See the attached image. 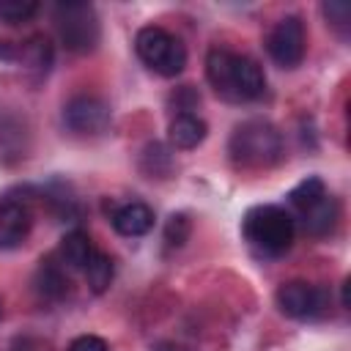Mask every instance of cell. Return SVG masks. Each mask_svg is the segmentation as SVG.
<instances>
[{
	"instance_id": "obj_1",
	"label": "cell",
	"mask_w": 351,
	"mask_h": 351,
	"mask_svg": "<svg viewBox=\"0 0 351 351\" xmlns=\"http://www.w3.org/2000/svg\"><path fill=\"white\" fill-rule=\"evenodd\" d=\"M206 77L217 90V96H222L225 101L241 104V101H255L266 93L263 69L252 58L230 49L217 47L206 55Z\"/></svg>"
},
{
	"instance_id": "obj_2",
	"label": "cell",
	"mask_w": 351,
	"mask_h": 351,
	"mask_svg": "<svg viewBox=\"0 0 351 351\" xmlns=\"http://www.w3.org/2000/svg\"><path fill=\"white\" fill-rule=\"evenodd\" d=\"M228 154L239 167H271L282 159V134L274 123L252 118L233 129Z\"/></svg>"
},
{
	"instance_id": "obj_3",
	"label": "cell",
	"mask_w": 351,
	"mask_h": 351,
	"mask_svg": "<svg viewBox=\"0 0 351 351\" xmlns=\"http://www.w3.org/2000/svg\"><path fill=\"white\" fill-rule=\"evenodd\" d=\"M293 217L280 206H255L241 219L247 244L266 258L282 255L293 244Z\"/></svg>"
},
{
	"instance_id": "obj_4",
	"label": "cell",
	"mask_w": 351,
	"mask_h": 351,
	"mask_svg": "<svg viewBox=\"0 0 351 351\" xmlns=\"http://www.w3.org/2000/svg\"><path fill=\"white\" fill-rule=\"evenodd\" d=\"M55 27H58L60 44L69 52H77V55L93 52L96 44H99V36H101L99 16H96L93 5L90 3H77V0L55 5Z\"/></svg>"
},
{
	"instance_id": "obj_5",
	"label": "cell",
	"mask_w": 351,
	"mask_h": 351,
	"mask_svg": "<svg viewBox=\"0 0 351 351\" xmlns=\"http://www.w3.org/2000/svg\"><path fill=\"white\" fill-rule=\"evenodd\" d=\"M134 49H137V58L151 71H156L162 77H176L186 66V49H184V44L173 33H167L165 27H156V25H148V27H140L137 30Z\"/></svg>"
},
{
	"instance_id": "obj_6",
	"label": "cell",
	"mask_w": 351,
	"mask_h": 351,
	"mask_svg": "<svg viewBox=\"0 0 351 351\" xmlns=\"http://www.w3.org/2000/svg\"><path fill=\"white\" fill-rule=\"evenodd\" d=\"M266 49H269V55L277 66L296 69L304 58V22L296 14L282 16L271 27V33L266 38Z\"/></svg>"
},
{
	"instance_id": "obj_7",
	"label": "cell",
	"mask_w": 351,
	"mask_h": 351,
	"mask_svg": "<svg viewBox=\"0 0 351 351\" xmlns=\"http://www.w3.org/2000/svg\"><path fill=\"white\" fill-rule=\"evenodd\" d=\"M33 228V211L30 197H25L22 189L5 192L0 197V250L19 247Z\"/></svg>"
},
{
	"instance_id": "obj_8",
	"label": "cell",
	"mask_w": 351,
	"mask_h": 351,
	"mask_svg": "<svg viewBox=\"0 0 351 351\" xmlns=\"http://www.w3.org/2000/svg\"><path fill=\"white\" fill-rule=\"evenodd\" d=\"M63 123L74 134H99L110 126V104L99 96L80 93L66 101L63 107Z\"/></svg>"
},
{
	"instance_id": "obj_9",
	"label": "cell",
	"mask_w": 351,
	"mask_h": 351,
	"mask_svg": "<svg viewBox=\"0 0 351 351\" xmlns=\"http://www.w3.org/2000/svg\"><path fill=\"white\" fill-rule=\"evenodd\" d=\"M324 304H326V293L310 282L291 280V282H282L277 288V307L288 318H296V321L315 318L324 313Z\"/></svg>"
},
{
	"instance_id": "obj_10",
	"label": "cell",
	"mask_w": 351,
	"mask_h": 351,
	"mask_svg": "<svg viewBox=\"0 0 351 351\" xmlns=\"http://www.w3.org/2000/svg\"><path fill=\"white\" fill-rule=\"evenodd\" d=\"M112 228L121 233V236H145L151 228H154V208L140 203V200H132V203H123L115 214H112Z\"/></svg>"
},
{
	"instance_id": "obj_11",
	"label": "cell",
	"mask_w": 351,
	"mask_h": 351,
	"mask_svg": "<svg viewBox=\"0 0 351 351\" xmlns=\"http://www.w3.org/2000/svg\"><path fill=\"white\" fill-rule=\"evenodd\" d=\"M167 134H170V143H173L176 148H181V151L197 148V145L206 140V121L197 118V115H192V112L176 115V118L170 121Z\"/></svg>"
},
{
	"instance_id": "obj_12",
	"label": "cell",
	"mask_w": 351,
	"mask_h": 351,
	"mask_svg": "<svg viewBox=\"0 0 351 351\" xmlns=\"http://www.w3.org/2000/svg\"><path fill=\"white\" fill-rule=\"evenodd\" d=\"M96 250H93V241L85 230H71L63 236L60 241V261L69 266V269H88V263L93 261Z\"/></svg>"
},
{
	"instance_id": "obj_13",
	"label": "cell",
	"mask_w": 351,
	"mask_h": 351,
	"mask_svg": "<svg viewBox=\"0 0 351 351\" xmlns=\"http://www.w3.org/2000/svg\"><path fill=\"white\" fill-rule=\"evenodd\" d=\"M299 217H302V225H304L307 233L324 236V233H329V230L335 228V222H337V203L326 195L324 200H318L315 206H310L307 211H302Z\"/></svg>"
},
{
	"instance_id": "obj_14",
	"label": "cell",
	"mask_w": 351,
	"mask_h": 351,
	"mask_svg": "<svg viewBox=\"0 0 351 351\" xmlns=\"http://www.w3.org/2000/svg\"><path fill=\"white\" fill-rule=\"evenodd\" d=\"M36 288H38V293H41L44 299L58 302V299L66 296L69 280H66V274H63V269H60L58 263L41 261V266H38V271H36Z\"/></svg>"
},
{
	"instance_id": "obj_15",
	"label": "cell",
	"mask_w": 351,
	"mask_h": 351,
	"mask_svg": "<svg viewBox=\"0 0 351 351\" xmlns=\"http://www.w3.org/2000/svg\"><path fill=\"white\" fill-rule=\"evenodd\" d=\"M329 192H326V184L318 178V176H307L304 181H299L291 192H288V203L302 214L307 211L310 206H315L318 200H324Z\"/></svg>"
},
{
	"instance_id": "obj_16",
	"label": "cell",
	"mask_w": 351,
	"mask_h": 351,
	"mask_svg": "<svg viewBox=\"0 0 351 351\" xmlns=\"http://www.w3.org/2000/svg\"><path fill=\"white\" fill-rule=\"evenodd\" d=\"M19 58L27 63V69H36L44 74L52 66V44L44 36H33L27 44H22Z\"/></svg>"
},
{
	"instance_id": "obj_17",
	"label": "cell",
	"mask_w": 351,
	"mask_h": 351,
	"mask_svg": "<svg viewBox=\"0 0 351 351\" xmlns=\"http://www.w3.org/2000/svg\"><path fill=\"white\" fill-rule=\"evenodd\" d=\"M112 274H115V266H112V258L104 255V252H96L93 261L88 263L85 269V277H88V288L93 293H104L112 282Z\"/></svg>"
},
{
	"instance_id": "obj_18",
	"label": "cell",
	"mask_w": 351,
	"mask_h": 351,
	"mask_svg": "<svg viewBox=\"0 0 351 351\" xmlns=\"http://www.w3.org/2000/svg\"><path fill=\"white\" fill-rule=\"evenodd\" d=\"M36 11H38L36 0H0V19L8 22V25L27 22Z\"/></svg>"
},
{
	"instance_id": "obj_19",
	"label": "cell",
	"mask_w": 351,
	"mask_h": 351,
	"mask_svg": "<svg viewBox=\"0 0 351 351\" xmlns=\"http://www.w3.org/2000/svg\"><path fill=\"white\" fill-rule=\"evenodd\" d=\"M189 233H192V219H189L184 211L170 214V219H167V225H165V241H167L170 247H181V244H186Z\"/></svg>"
},
{
	"instance_id": "obj_20",
	"label": "cell",
	"mask_w": 351,
	"mask_h": 351,
	"mask_svg": "<svg viewBox=\"0 0 351 351\" xmlns=\"http://www.w3.org/2000/svg\"><path fill=\"white\" fill-rule=\"evenodd\" d=\"M170 101L176 104L178 115H186L189 110H195V107L200 104V96L192 90V85H184V88H178V90L173 93V99H170Z\"/></svg>"
},
{
	"instance_id": "obj_21",
	"label": "cell",
	"mask_w": 351,
	"mask_h": 351,
	"mask_svg": "<svg viewBox=\"0 0 351 351\" xmlns=\"http://www.w3.org/2000/svg\"><path fill=\"white\" fill-rule=\"evenodd\" d=\"M324 14H326V19H329L335 27H340V30L346 33V25H348V16H351L348 3H324Z\"/></svg>"
},
{
	"instance_id": "obj_22",
	"label": "cell",
	"mask_w": 351,
	"mask_h": 351,
	"mask_svg": "<svg viewBox=\"0 0 351 351\" xmlns=\"http://www.w3.org/2000/svg\"><path fill=\"white\" fill-rule=\"evenodd\" d=\"M69 351H110V348L99 335H82L69 346Z\"/></svg>"
}]
</instances>
